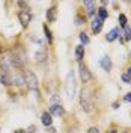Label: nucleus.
Returning a JSON list of instances; mask_svg holds the SVG:
<instances>
[{
    "label": "nucleus",
    "mask_w": 131,
    "mask_h": 133,
    "mask_svg": "<svg viewBox=\"0 0 131 133\" xmlns=\"http://www.w3.org/2000/svg\"><path fill=\"white\" fill-rule=\"evenodd\" d=\"M75 89H77V83H75V76L72 71H69L66 74L65 79V91H66V97L69 101H72L75 97Z\"/></svg>",
    "instance_id": "obj_1"
},
{
    "label": "nucleus",
    "mask_w": 131,
    "mask_h": 133,
    "mask_svg": "<svg viewBox=\"0 0 131 133\" xmlns=\"http://www.w3.org/2000/svg\"><path fill=\"white\" fill-rule=\"evenodd\" d=\"M24 80H26L27 88H29L30 91L36 92V95H39V91H38V77H36V74H35L33 71H30V70H26Z\"/></svg>",
    "instance_id": "obj_2"
},
{
    "label": "nucleus",
    "mask_w": 131,
    "mask_h": 133,
    "mask_svg": "<svg viewBox=\"0 0 131 133\" xmlns=\"http://www.w3.org/2000/svg\"><path fill=\"white\" fill-rule=\"evenodd\" d=\"M80 106H82V109L84 110V112H90V110L93 109V103L90 101L89 92L84 91V89L80 92Z\"/></svg>",
    "instance_id": "obj_3"
},
{
    "label": "nucleus",
    "mask_w": 131,
    "mask_h": 133,
    "mask_svg": "<svg viewBox=\"0 0 131 133\" xmlns=\"http://www.w3.org/2000/svg\"><path fill=\"white\" fill-rule=\"evenodd\" d=\"M78 73H80V79H82L84 83H88V82H90V79H92V74H90V71H89V68L86 65H83V64H80L78 65Z\"/></svg>",
    "instance_id": "obj_4"
},
{
    "label": "nucleus",
    "mask_w": 131,
    "mask_h": 133,
    "mask_svg": "<svg viewBox=\"0 0 131 133\" xmlns=\"http://www.w3.org/2000/svg\"><path fill=\"white\" fill-rule=\"evenodd\" d=\"M50 115L51 116H63L65 115V109L63 106L59 103V104H51L50 106Z\"/></svg>",
    "instance_id": "obj_5"
},
{
    "label": "nucleus",
    "mask_w": 131,
    "mask_h": 133,
    "mask_svg": "<svg viewBox=\"0 0 131 133\" xmlns=\"http://www.w3.org/2000/svg\"><path fill=\"white\" fill-rule=\"evenodd\" d=\"M18 20H20V23L21 26H27L30 21H32V14L29 12V11H21L20 14H18Z\"/></svg>",
    "instance_id": "obj_6"
},
{
    "label": "nucleus",
    "mask_w": 131,
    "mask_h": 133,
    "mask_svg": "<svg viewBox=\"0 0 131 133\" xmlns=\"http://www.w3.org/2000/svg\"><path fill=\"white\" fill-rule=\"evenodd\" d=\"M103 24H104V23H103V20H101V18H98V17H95V18L92 20V24H90L92 32L95 33V35H97V33H99V32H101V29H103Z\"/></svg>",
    "instance_id": "obj_7"
},
{
    "label": "nucleus",
    "mask_w": 131,
    "mask_h": 133,
    "mask_svg": "<svg viewBox=\"0 0 131 133\" xmlns=\"http://www.w3.org/2000/svg\"><path fill=\"white\" fill-rule=\"evenodd\" d=\"M99 65H101V68H103L104 71H110L112 66H113V64H112V59L106 55V56H103V58L99 59Z\"/></svg>",
    "instance_id": "obj_8"
},
{
    "label": "nucleus",
    "mask_w": 131,
    "mask_h": 133,
    "mask_svg": "<svg viewBox=\"0 0 131 133\" xmlns=\"http://www.w3.org/2000/svg\"><path fill=\"white\" fill-rule=\"evenodd\" d=\"M0 83L2 85H5V86H11L12 85V77L9 76L8 71H0Z\"/></svg>",
    "instance_id": "obj_9"
},
{
    "label": "nucleus",
    "mask_w": 131,
    "mask_h": 133,
    "mask_svg": "<svg viewBox=\"0 0 131 133\" xmlns=\"http://www.w3.org/2000/svg\"><path fill=\"white\" fill-rule=\"evenodd\" d=\"M119 33H121V32H119V29H118V27H113V29H112V30L106 35V39L108 42H113L115 39H118V38H119Z\"/></svg>",
    "instance_id": "obj_10"
},
{
    "label": "nucleus",
    "mask_w": 131,
    "mask_h": 133,
    "mask_svg": "<svg viewBox=\"0 0 131 133\" xmlns=\"http://www.w3.org/2000/svg\"><path fill=\"white\" fill-rule=\"evenodd\" d=\"M41 121L45 127H51V124H53V116L50 115V112H44L41 115Z\"/></svg>",
    "instance_id": "obj_11"
},
{
    "label": "nucleus",
    "mask_w": 131,
    "mask_h": 133,
    "mask_svg": "<svg viewBox=\"0 0 131 133\" xmlns=\"http://www.w3.org/2000/svg\"><path fill=\"white\" fill-rule=\"evenodd\" d=\"M56 15H57L56 6H51L50 9H47V20H48L50 23H54L56 21Z\"/></svg>",
    "instance_id": "obj_12"
},
{
    "label": "nucleus",
    "mask_w": 131,
    "mask_h": 133,
    "mask_svg": "<svg viewBox=\"0 0 131 133\" xmlns=\"http://www.w3.org/2000/svg\"><path fill=\"white\" fill-rule=\"evenodd\" d=\"M84 8H86V15L93 17V14H95V3L93 2H84Z\"/></svg>",
    "instance_id": "obj_13"
},
{
    "label": "nucleus",
    "mask_w": 131,
    "mask_h": 133,
    "mask_svg": "<svg viewBox=\"0 0 131 133\" xmlns=\"http://www.w3.org/2000/svg\"><path fill=\"white\" fill-rule=\"evenodd\" d=\"M83 58H84V45H77L75 47V59L82 64Z\"/></svg>",
    "instance_id": "obj_14"
},
{
    "label": "nucleus",
    "mask_w": 131,
    "mask_h": 133,
    "mask_svg": "<svg viewBox=\"0 0 131 133\" xmlns=\"http://www.w3.org/2000/svg\"><path fill=\"white\" fill-rule=\"evenodd\" d=\"M12 85H17V86H23L26 85V80H24V74H17L12 77Z\"/></svg>",
    "instance_id": "obj_15"
},
{
    "label": "nucleus",
    "mask_w": 131,
    "mask_h": 133,
    "mask_svg": "<svg viewBox=\"0 0 131 133\" xmlns=\"http://www.w3.org/2000/svg\"><path fill=\"white\" fill-rule=\"evenodd\" d=\"M45 59H47V51H45V50H41V51H36V53H35V61H36V62L41 64Z\"/></svg>",
    "instance_id": "obj_16"
},
{
    "label": "nucleus",
    "mask_w": 131,
    "mask_h": 133,
    "mask_svg": "<svg viewBox=\"0 0 131 133\" xmlns=\"http://www.w3.org/2000/svg\"><path fill=\"white\" fill-rule=\"evenodd\" d=\"M97 12H98V18H101V20H103V21H104V20H106L107 17H108V11H107L106 8H104V6H101V8H98V11H97Z\"/></svg>",
    "instance_id": "obj_17"
},
{
    "label": "nucleus",
    "mask_w": 131,
    "mask_h": 133,
    "mask_svg": "<svg viewBox=\"0 0 131 133\" xmlns=\"http://www.w3.org/2000/svg\"><path fill=\"white\" fill-rule=\"evenodd\" d=\"M44 33H45V38H47V41L51 44V42H53V35H51V30L48 29V26H47V24H44Z\"/></svg>",
    "instance_id": "obj_18"
},
{
    "label": "nucleus",
    "mask_w": 131,
    "mask_h": 133,
    "mask_svg": "<svg viewBox=\"0 0 131 133\" xmlns=\"http://www.w3.org/2000/svg\"><path fill=\"white\" fill-rule=\"evenodd\" d=\"M78 38H80V41H82V45L83 44H84V45H86V44H89V36H88V33L86 32H82L80 33V35H78Z\"/></svg>",
    "instance_id": "obj_19"
},
{
    "label": "nucleus",
    "mask_w": 131,
    "mask_h": 133,
    "mask_svg": "<svg viewBox=\"0 0 131 133\" xmlns=\"http://www.w3.org/2000/svg\"><path fill=\"white\" fill-rule=\"evenodd\" d=\"M123 35H125V41H130L131 39V26H127L125 29H123Z\"/></svg>",
    "instance_id": "obj_20"
},
{
    "label": "nucleus",
    "mask_w": 131,
    "mask_h": 133,
    "mask_svg": "<svg viewBox=\"0 0 131 133\" xmlns=\"http://www.w3.org/2000/svg\"><path fill=\"white\" fill-rule=\"evenodd\" d=\"M118 20H119V24H121V27H127V17L123 15V14H119V17H118Z\"/></svg>",
    "instance_id": "obj_21"
},
{
    "label": "nucleus",
    "mask_w": 131,
    "mask_h": 133,
    "mask_svg": "<svg viewBox=\"0 0 131 133\" xmlns=\"http://www.w3.org/2000/svg\"><path fill=\"white\" fill-rule=\"evenodd\" d=\"M84 21H86V18L84 17H82V15H77L75 17V24H84Z\"/></svg>",
    "instance_id": "obj_22"
},
{
    "label": "nucleus",
    "mask_w": 131,
    "mask_h": 133,
    "mask_svg": "<svg viewBox=\"0 0 131 133\" xmlns=\"http://www.w3.org/2000/svg\"><path fill=\"white\" fill-rule=\"evenodd\" d=\"M122 80L125 83H128V85H131V76H128L127 73H123L122 74Z\"/></svg>",
    "instance_id": "obj_23"
},
{
    "label": "nucleus",
    "mask_w": 131,
    "mask_h": 133,
    "mask_svg": "<svg viewBox=\"0 0 131 133\" xmlns=\"http://www.w3.org/2000/svg\"><path fill=\"white\" fill-rule=\"evenodd\" d=\"M123 101H127V103H131V92L125 94V97H123Z\"/></svg>",
    "instance_id": "obj_24"
},
{
    "label": "nucleus",
    "mask_w": 131,
    "mask_h": 133,
    "mask_svg": "<svg viewBox=\"0 0 131 133\" xmlns=\"http://www.w3.org/2000/svg\"><path fill=\"white\" fill-rule=\"evenodd\" d=\"M88 133H99V129L98 127H90L89 130H88Z\"/></svg>",
    "instance_id": "obj_25"
},
{
    "label": "nucleus",
    "mask_w": 131,
    "mask_h": 133,
    "mask_svg": "<svg viewBox=\"0 0 131 133\" xmlns=\"http://www.w3.org/2000/svg\"><path fill=\"white\" fill-rule=\"evenodd\" d=\"M27 132H29V133H36V132H38V129H36L35 125H30V127L27 129Z\"/></svg>",
    "instance_id": "obj_26"
},
{
    "label": "nucleus",
    "mask_w": 131,
    "mask_h": 133,
    "mask_svg": "<svg viewBox=\"0 0 131 133\" xmlns=\"http://www.w3.org/2000/svg\"><path fill=\"white\" fill-rule=\"evenodd\" d=\"M18 5H20V6H21V8H27V3H23V2H20V3H18Z\"/></svg>",
    "instance_id": "obj_27"
},
{
    "label": "nucleus",
    "mask_w": 131,
    "mask_h": 133,
    "mask_svg": "<svg viewBox=\"0 0 131 133\" xmlns=\"http://www.w3.org/2000/svg\"><path fill=\"white\" fill-rule=\"evenodd\" d=\"M14 133H26V130H23V129H18V130H15Z\"/></svg>",
    "instance_id": "obj_28"
},
{
    "label": "nucleus",
    "mask_w": 131,
    "mask_h": 133,
    "mask_svg": "<svg viewBox=\"0 0 131 133\" xmlns=\"http://www.w3.org/2000/svg\"><path fill=\"white\" fill-rule=\"evenodd\" d=\"M118 106H119V103H118V101H115V103H113V109H118Z\"/></svg>",
    "instance_id": "obj_29"
},
{
    "label": "nucleus",
    "mask_w": 131,
    "mask_h": 133,
    "mask_svg": "<svg viewBox=\"0 0 131 133\" xmlns=\"http://www.w3.org/2000/svg\"><path fill=\"white\" fill-rule=\"evenodd\" d=\"M127 74L131 76V66H128V71H127Z\"/></svg>",
    "instance_id": "obj_30"
},
{
    "label": "nucleus",
    "mask_w": 131,
    "mask_h": 133,
    "mask_svg": "<svg viewBox=\"0 0 131 133\" xmlns=\"http://www.w3.org/2000/svg\"><path fill=\"white\" fill-rule=\"evenodd\" d=\"M108 133H119V132H118V130H115V129H113V130H110V132H108Z\"/></svg>",
    "instance_id": "obj_31"
},
{
    "label": "nucleus",
    "mask_w": 131,
    "mask_h": 133,
    "mask_svg": "<svg viewBox=\"0 0 131 133\" xmlns=\"http://www.w3.org/2000/svg\"><path fill=\"white\" fill-rule=\"evenodd\" d=\"M122 133H130V132H122Z\"/></svg>",
    "instance_id": "obj_32"
},
{
    "label": "nucleus",
    "mask_w": 131,
    "mask_h": 133,
    "mask_svg": "<svg viewBox=\"0 0 131 133\" xmlns=\"http://www.w3.org/2000/svg\"><path fill=\"white\" fill-rule=\"evenodd\" d=\"M130 56H131V51H130Z\"/></svg>",
    "instance_id": "obj_33"
}]
</instances>
